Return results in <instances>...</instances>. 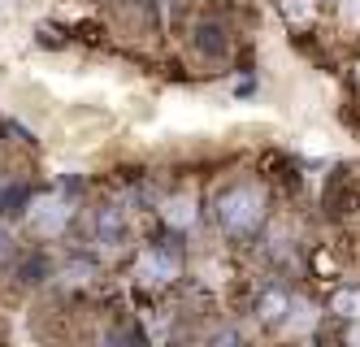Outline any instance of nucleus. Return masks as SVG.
I'll list each match as a JSON object with an SVG mask.
<instances>
[{
    "label": "nucleus",
    "mask_w": 360,
    "mask_h": 347,
    "mask_svg": "<svg viewBox=\"0 0 360 347\" xmlns=\"http://www.w3.org/2000/svg\"><path fill=\"white\" fill-rule=\"evenodd\" d=\"M217 222H221L226 234H235V239L256 234L261 222H265V191L256 182H235L217 200Z\"/></svg>",
    "instance_id": "obj_1"
},
{
    "label": "nucleus",
    "mask_w": 360,
    "mask_h": 347,
    "mask_svg": "<svg viewBox=\"0 0 360 347\" xmlns=\"http://www.w3.org/2000/svg\"><path fill=\"white\" fill-rule=\"evenodd\" d=\"M65 222H70V204H65V200H35V204L27 208V226H31L39 239L61 234Z\"/></svg>",
    "instance_id": "obj_2"
},
{
    "label": "nucleus",
    "mask_w": 360,
    "mask_h": 347,
    "mask_svg": "<svg viewBox=\"0 0 360 347\" xmlns=\"http://www.w3.org/2000/svg\"><path fill=\"white\" fill-rule=\"evenodd\" d=\"M139 274H143V282L165 286V282H174V278H178V256H174V252H165V248H152V252L143 256V265H139Z\"/></svg>",
    "instance_id": "obj_3"
},
{
    "label": "nucleus",
    "mask_w": 360,
    "mask_h": 347,
    "mask_svg": "<svg viewBox=\"0 0 360 347\" xmlns=\"http://www.w3.org/2000/svg\"><path fill=\"white\" fill-rule=\"evenodd\" d=\"M161 217L174 226V230H187L191 222H195V204L187 200V196H174V200H165V208H161Z\"/></svg>",
    "instance_id": "obj_4"
},
{
    "label": "nucleus",
    "mask_w": 360,
    "mask_h": 347,
    "mask_svg": "<svg viewBox=\"0 0 360 347\" xmlns=\"http://www.w3.org/2000/svg\"><path fill=\"white\" fill-rule=\"evenodd\" d=\"M330 313L343 317V322H360V291L356 286H343L330 296Z\"/></svg>",
    "instance_id": "obj_5"
},
{
    "label": "nucleus",
    "mask_w": 360,
    "mask_h": 347,
    "mask_svg": "<svg viewBox=\"0 0 360 347\" xmlns=\"http://www.w3.org/2000/svg\"><path fill=\"white\" fill-rule=\"evenodd\" d=\"M278 5H282V18L291 26H300V31L317 22V0H278Z\"/></svg>",
    "instance_id": "obj_6"
},
{
    "label": "nucleus",
    "mask_w": 360,
    "mask_h": 347,
    "mask_svg": "<svg viewBox=\"0 0 360 347\" xmlns=\"http://www.w3.org/2000/svg\"><path fill=\"white\" fill-rule=\"evenodd\" d=\"M195 48L204 52V57H221V52H226V35H221V26H213V22L195 26Z\"/></svg>",
    "instance_id": "obj_7"
},
{
    "label": "nucleus",
    "mask_w": 360,
    "mask_h": 347,
    "mask_svg": "<svg viewBox=\"0 0 360 347\" xmlns=\"http://www.w3.org/2000/svg\"><path fill=\"white\" fill-rule=\"evenodd\" d=\"M287 308H291V300L282 296V291H265V296L256 300V317H261V322H282Z\"/></svg>",
    "instance_id": "obj_8"
},
{
    "label": "nucleus",
    "mask_w": 360,
    "mask_h": 347,
    "mask_svg": "<svg viewBox=\"0 0 360 347\" xmlns=\"http://www.w3.org/2000/svg\"><path fill=\"white\" fill-rule=\"evenodd\" d=\"M100 239H105L109 248H117V244H122V222H117V213H113V208L105 213V217H100Z\"/></svg>",
    "instance_id": "obj_9"
},
{
    "label": "nucleus",
    "mask_w": 360,
    "mask_h": 347,
    "mask_svg": "<svg viewBox=\"0 0 360 347\" xmlns=\"http://www.w3.org/2000/svg\"><path fill=\"white\" fill-rule=\"evenodd\" d=\"M343 26H347V31H360V0H343Z\"/></svg>",
    "instance_id": "obj_10"
},
{
    "label": "nucleus",
    "mask_w": 360,
    "mask_h": 347,
    "mask_svg": "<svg viewBox=\"0 0 360 347\" xmlns=\"http://www.w3.org/2000/svg\"><path fill=\"white\" fill-rule=\"evenodd\" d=\"M347 343H360V330H352V334H347Z\"/></svg>",
    "instance_id": "obj_11"
},
{
    "label": "nucleus",
    "mask_w": 360,
    "mask_h": 347,
    "mask_svg": "<svg viewBox=\"0 0 360 347\" xmlns=\"http://www.w3.org/2000/svg\"><path fill=\"white\" fill-rule=\"evenodd\" d=\"M356 78H360V70H356Z\"/></svg>",
    "instance_id": "obj_12"
}]
</instances>
